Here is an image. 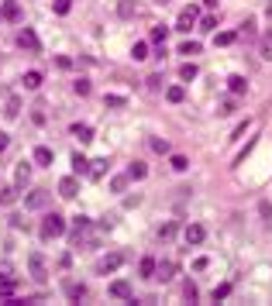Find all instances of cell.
I'll return each instance as SVG.
<instances>
[{
    "label": "cell",
    "mask_w": 272,
    "mask_h": 306,
    "mask_svg": "<svg viewBox=\"0 0 272 306\" xmlns=\"http://www.w3.org/2000/svg\"><path fill=\"white\" fill-rule=\"evenodd\" d=\"M28 268H31V279H35V282H45V279H48V268H45V258H41L38 251H35V255L28 258Z\"/></svg>",
    "instance_id": "obj_4"
},
{
    "label": "cell",
    "mask_w": 272,
    "mask_h": 306,
    "mask_svg": "<svg viewBox=\"0 0 272 306\" xmlns=\"http://www.w3.org/2000/svg\"><path fill=\"white\" fill-rule=\"evenodd\" d=\"M52 11L56 14H69L73 11V0H52Z\"/></svg>",
    "instance_id": "obj_36"
},
{
    "label": "cell",
    "mask_w": 272,
    "mask_h": 306,
    "mask_svg": "<svg viewBox=\"0 0 272 306\" xmlns=\"http://www.w3.org/2000/svg\"><path fill=\"white\" fill-rule=\"evenodd\" d=\"M18 45H21V48H24V52H31V55H35V52H38V48H41V45H38V35H35L31 28H24V31H21V35H18Z\"/></svg>",
    "instance_id": "obj_5"
},
{
    "label": "cell",
    "mask_w": 272,
    "mask_h": 306,
    "mask_svg": "<svg viewBox=\"0 0 272 306\" xmlns=\"http://www.w3.org/2000/svg\"><path fill=\"white\" fill-rule=\"evenodd\" d=\"M0 21H4V14H0Z\"/></svg>",
    "instance_id": "obj_50"
},
{
    "label": "cell",
    "mask_w": 272,
    "mask_h": 306,
    "mask_svg": "<svg viewBox=\"0 0 272 306\" xmlns=\"http://www.w3.org/2000/svg\"><path fill=\"white\" fill-rule=\"evenodd\" d=\"M148 38L155 41V45H166V38H169V28H166V24H155V28H152V35H148Z\"/></svg>",
    "instance_id": "obj_23"
},
{
    "label": "cell",
    "mask_w": 272,
    "mask_h": 306,
    "mask_svg": "<svg viewBox=\"0 0 272 306\" xmlns=\"http://www.w3.org/2000/svg\"><path fill=\"white\" fill-rule=\"evenodd\" d=\"M228 90H231L234 96H241L245 90H248V83H245V76H231V79H228Z\"/></svg>",
    "instance_id": "obj_19"
},
{
    "label": "cell",
    "mask_w": 272,
    "mask_h": 306,
    "mask_svg": "<svg viewBox=\"0 0 272 306\" xmlns=\"http://www.w3.org/2000/svg\"><path fill=\"white\" fill-rule=\"evenodd\" d=\"M131 55H135V62H145L148 58V41H135L131 45Z\"/></svg>",
    "instance_id": "obj_24"
},
{
    "label": "cell",
    "mask_w": 272,
    "mask_h": 306,
    "mask_svg": "<svg viewBox=\"0 0 272 306\" xmlns=\"http://www.w3.org/2000/svg\"><path fill=\"white\" fill-rule=\"evenodd\" d=\"M7 145H11V134H0V152H4Z\"/></svg>",
    "instance_id": "obj_47"
},
{
    "label": "cell",
    "mask_w": 272,
    "mask_h": 306,
    "mask_svg": "<svg viewBox=\"0 0 272 306\" xmlns=\"http://www.w3.org/2000/svg\"><path fill=\"white\" fill-rule=\"evenodd\" d=\"M176 234V224L173 220H169V224H162V227H158V237H162V241H169V237H173Z\"/></svg>",
    "instance_id": "obj_41"
},
{
    "label": "cell",
    "mask_w": 272,
    "mask_h": 306,
    "mask_svg": "<svg viewBox=\"0 0 272 306\" xmlns=\"http://www.w3.org/2000/svg\"><path fill=\"white\" fill-rule=\"evenodd\" d=\"M152 152H158V155H169V141H166V138H152Z\"/></svg>",
    "instance_id": "obj_37"
},
{
    "label": "cell",
    "mask_w": 272,
    "mask_h": 306,
    "mask_svg": "<svg viewBox=\"0 0 272 306\" xmlns=\"http://www.w3.org/2000/svg\"><path fill=\"white\" fill-rule=\"evenodd\" d=\"M14 275V268H11V262H0V279H11Z\"/></svg>",
    "instance_id": "obj_43"
},
{
    "label": "cell",
    "mask_w": 272,
    "mask_h": 306,
    "mask_svg": "<svg viewBox=\"0 0 272 306\" xmlns=\"http://www.w3.org/2000/svg\"><path fill=\"white\" fill-rule=\"evenodd\" d=\"M183 237H186V244H203V237H207V230L200 227V224H190V227L183 230Z\"/></svg>",
    "instance_id": "obj_10"
},
{
    "label": "cell",
    "mask_w": 272,
    "mask_h": 306,
    "mask_svg": "<svg viewBox=\"0 0 272 306\" xmlns=\"http://www.w3.org/2000/svg\"><path fill=\"white\" fill-rule=\"evenodd\" d=\"M56 62H59V69H69V66H73V58H69V55H59Z\"/></svg>",
    "instance_id": "obj_46"
},
{
    "label": "cell",
    "mask_w": 272,
    "mask_h": 306,
    "mask_svg": "<svg viewBox=\"0 0 272 306\" xmlns=\"http://www.w3.org/2000/svg\"><path fill=\"white\" fill-rule=\"evenodd\" d=\"M234 41H238L234 31H221V35H214V45H221V48H228V45H234Z\"/></svg>",
    "instance_id": "obj_26"
},
{
    "label": "cell",
    "mask_w": 272,
    "mask_h": 306,
    "mask_svg": "<svg viewBox=\"0 0 272 306\" xmlns=\"http://www.w3.org/2000/svg\"><path fill=\"white\" fill-rule=\"evenodd\" d=\"M155 268H158L155 258H141V262H138V275H141V279H155Z\"/></svg>",
    "instance_id": "obj_12"
},
{
    "label": "cell",
    "mask_w": 272,
    "mask_h": 306,
    "mask_svg": "<svg viewBox=\"0 0 272 306\" xmlns=\"http://www.w3.org/2000/svg\"><path fill=\"white\" fill-rule=\"evenodd\" d=\"M196 73H200V69H196L193 62H183V66H179V76L186 79V83H190V79H196Z\"/></svg>",
    "instance_id": "obj_32"
},
{
    "label": "cell",
    "mask_w": 272,
    "mask_h": 306,
    "mask_svg": "<svg viewBox=\"0 0 272 306\" xmlns=\"http://www.w3.org/2000/svg\"><path fill=\"white\" fill-rule=\"evenodd\" d=\"M124 186H128V175H114L111 179V190L114 193H124Z\"/></svg>",
    "instance_id": "obj_40"
},
{
    "label": "cell",
    "mask_w": 272,
    "mask_h": 306,
    "mask_svg": "<svg viewBox=\"0 0 272 306\" xmlns=\"http://www.w3.org/2000/svg\"><path fill=\"white\" fill-rule=\"evenodd\" d=\"M76 193H79V179H76V175H66V179H59V196H62V200H73Z\"/></svg>",
    "instance_id": "obj_6"
},
{
    "label": "cell",
    "mask_w": 272,
    "mask_h": 306,
    "mask_svg": "<svg viewBox=\"0 0 272 306\" xmlns=\"http://www.w3.org/2000/svg\"><path fill=\"white\" fill-rule=\"evenodd\" d=\"M103 103H107V107H124L128 100H124V96H117V93H111V96H103Z\"/></svg>",
    "instance_id": "obj_42"
},
{
    "label": "cell",
    "mask_w": 272,
    "mask_h": 306,
    "mask_svg": "<svg viewBox=\"0 0 272 306\" xmlns=\"http://www.w3.org/2000/svg\"><path fill=\"white\" fill-rule=\"evenodd\" d=\"M135 0H117V14H121V18L128 21V18H135Z\"/></svg>",
    "instance_id": "obj_17"
},
{
    "label": "cell",
    "mask_w": 272,
    "mask_h": 306,
    "mask_svg": "<svg viewBox=\"0 0 272 306\" xmlns=\"http://www.w3.org/2000/svg\"><path fill=\"white\" fill-rule=\"evenodd\" d=\"M166 100H169V103H183V100H186V90H183V86H169V90H166Z\"/></svg>",
    "instance_id": "obj_25"
},
{
    "label": "cell",
    "mask_w": 272,
    "mask_h": 306,
    "mask_svg": "<svg viewBox=\"0 0 272 306\" xmlns=\"http://www.w3.org/2000/svg\"><path fill=\"white\" fill-rule=\"evenodd\" d=\"M241 35H248V38H252V35H255V21H252V18H248V21H245V24H241Z\"/></svg>",
    "instance_id": "obj_44"
},
{
    "label": "cell",
    "mask_w": 272,
    "mask_h": 306,
    "mask_svg": "<svg viewBox=\"0 0 272 306\" xmlns=\"http://www.w3.org/2000/svg\"><path fill=\"white\" fill-rule=\"evenodd\" d=\"M0 14H4V21H18V18H21V7H18V0H7V4L0 7Z\"/></svg>",
    "instance_id": "obj_16"
},
{
    "label": "cell",
    "mask_w": 272,
    "mask_h": 306,
    "mask_svg": "<svg viewBox=\"0 0 272 306\" xmlns=\"http://www.w3.org/2000/svg\"><path fill=\"white\" fill-rule=\"evenodd\" d=\"M66 296H69V299H83V296H86V286H83V282H66Z\"/></svg>",
    "instance_id": "obj_21"
},
{
    "label": "cell",
    "mask_w": 272,
    "mask_h": 306,
    "mask_svg": "<svg viewBox=\"0 0 272 306\" xmlns=\"http://www.w3.org/2000/svg\"><path fill=\"white\" fill-rule=\"evenodd\" d=\"M155 4H169V0H155Z\"/></svg>",
    "instance_id": "obj_49"
},
{
    "label": "cell",
    "mask_w": 272,
    "mask_h": 306,
    "mask_svg": "<svg viewBox=\"0 0 272 306\" xmlns=\"http://www.w3.org/2000/svg\"><path fill=\"white\" fill-rule=\"evenodd\" d=\"M45 241H52V237H62L66 234V217L62 213H45V220H41V230H38Z\"/></svg>",
    "instance_id": "obj_1"
},
{
    "label": "cell",
    "mask_w": 272,
    "mask_h": 306,
    "mask_svg": "<svg viewBox=\"0 0 272 306\" xmlns=\"http://www.w3.org/2000/svg\"><path fill=\"white\" fill-rule=\"evenodd\" d=\"M24 207H28V210H45V207H48V193H45V190H35L28 200H24Z\"/></svg>",
    "instance_id": "obj_8"
},
{
    "label": "cell",
    "mask_w": 272,
    "mask_h": 306,
    "mask_svg": "<svg viewBox=\"0 0 272 306\" xmlns=\"http://www.w3.org/2000/svg\"><path fill=\"white\" fill-rule=\"evenodd\" d=\"M217 114H224V117H228V114H234V100H224V103H221V110H217Z\"/></svg>",
    "instance_id": "obj_45"
},
{
    "label": "cell",
    "mask_w": 272,
    "mask_h": 306,
    "mask_svg": "<svg viewBox=\"0 0 272 306\" xmlns=\"http://www.w3.org/2000/svg\"><path fill=\"white\" fill-rule=\"evenodd\" d=\"M18 114H21V100H18V96H7V103H4V117H7V120H18Z\"/></svg>",
    "instance_id": "obj_13"
},
{
    "label": "cell",
    "mask_w": 272,
    "mask_h": 306,
    "mask_svg": "<svg viewBox=\"0 0 272 306\" xmlns=\"http://www.w3.org/2000/svg\"><path fill=\"white\" fill-rule=\"evenodd\" d=\"M14 292H18V279H14V275H11V279H0V303H11Z\"/></svg>",
    "instance_id": "obj_9"
},
{
    "label": "cell",
    "mask_w": 272,
    "mask_h": 306,
    "mask_svg": "<svg viewBox=\"0 0 272 306\" xmlns=\"http://www.w3.org/2000/svg\"><path fill=\"white\" fill-rule=\"evenodd\" d=\"M111 296H114V299H128V303H135V292H131V286H128L124 279H114V282H111Z\"/></svg>",
    "instance_id": "obj_7"
},
{
    "label": "cell",
    "mask_w": 272,
    "mask_h": 306,
    "mask_svg": "<svg viewBox=\"0 0 272 306\" xmlns=\"http://www.w3.org/2000/svg\"><path fill=\"white\" fill-rule=\"evenodd\" d=\"M73 169H76V175H86V172H90V162L76 152V155H73Z\"/></svg>",
    "instance_id": "obj_28"
},
{
    "label": "cell",
    "mask_w": 272,
    "mask_h": 306,
    "mask_svg": "<svg viewBox=\"0 0 272 306\" xmlns=\"http://www.w3.org/2000/svg\"><path fill=\"white\" fill-rule=\"evenodd\" d=\"M103 172H107V158H93V162H90V175H93V179H100Z\"/></svg>",
    "instance_id": "obj_27"
},
{
    "label": "cell",
    "mask_w": 272,
    "mask_h": 306,
    "mask_svg": "<svg viewBox=\"0 0 272 306\" xmlns=\"http://www.w3.org/2000/svg\"><path fill=\"white\" fill-rule=\"evenodd\" d=\"M200 31H217V18H214V14L200 18Z\"/></svg>",
    "instance_id": "obj_38"
},
{
    "label": "cell",
    "mask_w": 272,
    "mask_h": 306,
    "mask_svg": "<svg viewBox=\"0 0 272 306\" xmlns=\"http://www.w3.org/2000/svg\"><path fill=\"white\" fill-rule=\"evenodd\" d=\"M14 179H18V186H24V182L31 179V165H28V162H21V165H18V172H14Z\"/></svg>",
    "instance_id": "obj_29"
},
{
    "label": "cell",
    "mask_w": 272,
    "mask_h": 306,
    "mask_svg": "<svg viewBox=\"0 0 272 306\" xmlns=\"http://www.w3.org/2000/svg\"><path fill=\"white\" fill-rule=\"evenodd\" d=\"M179 55H200V41H183L179 45Z\"/></svg>",
    "instance_id": "obj_33"
},
{
    "label": "cell",
    "mask_w": 272,
    "mask_h": 306,
    "mask_svg": "<svg viewBox=\"0 0 272 306\" xmlns=\"http://www.w3.org/2000/svg\"><path fill=\"white\" fill-rule=\"evenodd\" d=\"M169 165H173L176 172H186V169H190V158H186V155H173V158H169Z\"/></svg>",
    "instance_id": "obj_30"
},
{
    "label": "cell",
    "mask_w": 272,
    "mask_h": 306,
    "mask_svg": "<svg viewBox=\"0 0 272 306\" xmlns=\"http://www.w3.org/2000/svg\"><path fill=\"white\" fill-rule=\"evenodd\" d=\"M0 203H4V207H11V203H18V186H7V190L0 193Z\"/></svg>",
    "instance_id": "obj_31"
},
{
    "label": "cell",
    "mask_w": 272,
    "mask_h": 306,
    "mask_svg": "<svg viewBox=\"0 0 272 306\" xmlns=\"http://www.w3.org/2000/svg\"><path fill=\"white\" fill-rule=\"evenodd\" d=\"M183 296H186L190 303H196V299H200V289H196V282H186V286H183Z\"/></svg>",
    "instance_id": "obj_34"
},
{
    "label": "cell",
    "mask_w": 272,
    "mask_h": 306,
    "mask_svg": "<svg viewBox=\"0 0 272 306\" xmlns=\"http://www.w3.org/2000/svg\"><path fill=\"white\" fill-rule=\"evenodd\" d=\"M265 14H269V18H272V0H269V7H265Z\"/></svg>",
    "instance_id": "obj_48"
},
{
    "label": "cell",
    "mask_w": 272,
    "mask_h": 306,
    "mask_svg": "<svg viewBox=\"0 0 272 306\" xmlns=\"http://www.w3.org/2000/svg\"><path fill=\"white\" fill-rule=\"evenodd\" d=\"M69 131H73V138H79V145H86V141H93V128H90V124H73V128H69Z\"/></svg>",
    "instance_id": "obj_11"
},
{
    "label": "cell",
    "mask_w": 272,
    "mask_h": 306,
    "mask_svg": "<svg viewBox=\"0 0 272 306\" xmlns=\"http://www.w3.org/2000/svg\"><path fill=\"white\" fill-rule=\"evenodd\" d=\"M196 21H200V7L196 4H190V7H183L179 11V21H176V31H190Z\"/></svg>",
    "instance_id": "obj_2"
},
{
    "label": "cell",
    "mask_w": 272,
    "mask_h": 306,
    "mask_svg": "<svg viewBox=\"0 0 272 306\" xmlns=\"http://www.w3.org/2000/svg\"><path fill=\"white\" fill-rule=\"evenodd\" d=\"M73 90H76L79 96H90V79H76V83H73Z\"/></svg>",
    "instance_id": "obj_39"
},
{
    "label": "cell",
    "mask_w": 272,
    "mask_h": 306,
    "mask_svg": "<svg viewBox=\"0 0 272 306\" xmlns=\"http://www.w3.org/2000/svg\"><path fill=\"white\" fill-rule=\"evenodd\" d=\"M38 86H41V73H38V69L24 73V90H38Z\"/></svg>",
    "instance_id": "obj_22"
},
{
    "label": "cell",
    "mask_w": 272,
    "mask_h": 306,
    "mask_svg": "<svg viewBox=\"0 0 272 306\" xmlns=\"http://www.w3.org/2000/svg\"><path fill=\"white\" fill-rule=\"evenodd\" d=\"M231 296V282H221V286H214V303L217 299H228Z\"/></svg>",
    "instance_id": "obj_35"
},
{
    "label": "cell",
    "mask_w": 272,
    "mask_h": 306,
    "mask_svg": "<svg viewBox=\"0 0 272 306\" xmlns=\"http://www.w3.org/2000/svg\"><path fill=\"white\" fill-rule=\"evenodd\" d=\"M173 272H176L173 262H162V265L155 268V279H158V282H169V279H173Z\"/></svg>",
    "instance_id": "obj_18"
},
{
    "label": "cell",
    "mask_w": 272,
    "mask_h": 306,
    "mask_svg": "<svg viewBox=\"0 0 272 306\" xmlns=\"http://www.w3.org/2000/svg\"><path fill=\"white\" fill-rule=\"evenodd\" d=\"M258 55L272 62V28L265 31V35H262V38H258Z\"/></svg>",
    "instance_id": "obj_14"
},
{
    "label": "cell",
    "mask_w": 272,
    "mask_h": 306,
    "mask_svg": "<svg viewBox=\"0 0 272 306\" xmlns=\"http://www.w3.org/2000/svg\"><path fill=\"white\" fill-rule=\"evenodd\" d=\"M52 158H56V155H52L48 145H38V148H35V165H52Z\"/></svg>",
    "instance_id": "obj_15"
},
{
    "label": "cell",
    "mask_w": 272,
    "mask_h": 306,
    "mask_svg": "<svg viewBox=\"0 0 272 306\" xmlns=\"http://www.w3.org/2000/svg\"><path fill=\"white\" fill-rule=\"evenodd\" d=\"M121 262H124V255H121V251H111V255H103V258L97 262V275L117 272V268H121Z\"/></svg>",
    "instance_id": "obj_3"
},
{
    "label": "cell",
    "mask_w": 272,
    "mask_h": 306,
    "mask_svg": "<svg viewBox=\"0 0 272 306\" xmlns=\"http://www.w3.org/2000/svg\"><path fill=\"white\" fill-rule=\"evenodd\" d=\"M145 175H148V165H145V162H131V165H128V179H145Z\"/></svg>",
    "instance_id": "obj_20"
}]
</instances>
